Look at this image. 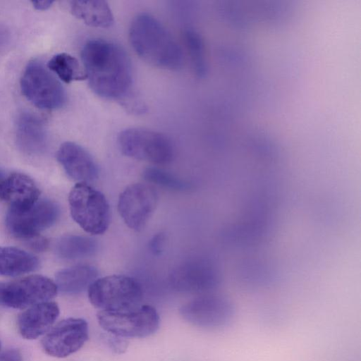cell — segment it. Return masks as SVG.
I'll use <instances>...</instances> for the list:
<instances>
[{
  "label": "cell",
  "mask_w": 361,
  "mask_h": 361,
  "mask_svg": "<svg viewBox=\"0 0 361 361\" xmlns=\"http://www.w3.org/2000/svg\"><path fill=\"white\" fill-rule=\"evenodd\" d=\"M81 58L86 79L96 94L121 102L131 95V63L121 47L106 40H90Z\"/></svg>",
  "instance_id": "1"
},
{
  "label": "cell",
  "mask_w": 361,
  "mask_h": 361,
  "mask_svg": "<svg viewBox=\"0 0 361 361\" xmlns=\"http://www.w3.org/2000/svg\"><path fill=\"white\" fill-rule=\"evenodd\" d=\"M130 44L136 54L148 63L175 70L183 63L182 50L169 31L147 13L137 15L129 30Z\"/></svg>",
  "instance_id": "2"
},
{
  "label": "cell",
  "mask_w": 361,
  "mask_h": 361,
  "mask_svg": "<svg viewBox=\"0 0 361 361\" xmlns=\"http://www.w3.org/2000/svg\"><path fill=\"white\" fill-rule=\"evenodd\" d=\"M88 298L100 311H123L140 306L142 289L132 277L111 275L97 279L88 288Z\"/></svg>",
  "instance_id": "3"
},
{
  "label": "cell",
  "mask_w": 361,
  "mask_h": 361,
  "mask_svg": "<svg viewBox=\"0 0 361 361\" xmlns=\"http://www.w3.org/2000/svg\"><path fill=\"white\" fill-rule=\"evenodd\" d=\"M68 202L73 220L86 232L104 233L110 224V207L104 195L85 183L71 189Z\"/></svg>",
  "instance_id": "4"
},
{
  "label": "cell",
  "mask_w": 361,
  "mask_h": 361,
  "mask_svg": "<svg viewBox=\"0 0 361 361\" xmlns=\"http://www.w3.org/2000/svg\"><path fill=\"white\" fill-rule=\"evenodd\" d=\"M20 88L23 95L41 109H58L66 102V94L61 82L37 61L30 62L25 67L20 78Z\"/></svg>",
  "instance_id": "5"
},
{
  "label": "cell",
  "mask_w": 361,
  "mask_h": 361,
  "mask_svg": "<svg viewBox=\"0 0 361 361\" xmlns=\"http://www.w3.org/2000/svg\"><path fill=\"white\" fill-rule=\"evenodd\" d=\"M97 317L104 331L122 338L146 337L159 326L157 310L147 305L123 311H99Z\"/></svg>",
  "instance_id": "6"
},
{
  "label": "cell",
  "mask_w": 361,
  "mask_h": 361,
  "mask_svg": "<svg viewBox=\"0 0 361 361\" xmlns=\"http://www.w3.org/2000/svg\"><path fill=\"white\" fill-rule=\"evenodd\" d=\"M118 144L124 155L154 164L169 163L173 156L172 144L166 136L145 128H131L121 131Z\"/></svg>",
  "instance_id": "7"
},
{
  "label": "cell",
  "mask_w": 361,
  "mask_h": 361,
  "mask_svg": "<svg viewBox=\"0 0 361 361\" xmlns=\"http://www.w3.org/2000/svg\"><path fill=\"white\" fill-rule=\"evenodd\" d=\"M184 319L194 326L207 329H222L229 326L236 316L233 301L226 296L213 293L190 301L180 310Z\"/></svg>",
  "instance_id": "8"
},
{
  "label": "cell",
  "mask_w": 361,
  "mask_h": 361,
  "mask_svg": "<svg viewBox=\"0 0 361 361\" xmlns=\"http://www.w3.org/2000/svg\"><path fill=\"white\" fill-rule=\"evenodd\" d=\"M59 206L49 200L37 201L29 208L11 209L6 217V227L16 238H31L51 226L59 216Z\"/></svg>",
  "instance_id": "9"
},
{
  "label": "cell",
  "mask_w": 361,
  "mask_h": 361,
  "mask_svg": "<svg viewBox=\"0 0 361 361\" xmlns=\"http://www.w3.org/2000/svg\"><path fill=\"white\" fill-rule=\"evenodd\" d=\"M157 200V193L152 186L142 183H133L120 194L118 211L130 228L140 231L154 213Z\"/></svg>",
  "instance_id": "10"
},
{
  "label": "cell",
  "mask_w": 361,
  "mask_h": 361,
  "mask_svg": "<svg viewBox=\"0 0 361 361\" xmlns=\"http://www.w3.org/2000/svg\"><path fill=\"white\" fill-rule=\"evenodd\" d=\"M171 281L179 290L206 294L212 293L220 286L222 276L212 261L200 258L176 268L171 274Z\"/></svg>",
  "instance_id": "11"
},
{
  "label": "cell",
  "mask_w": 361,
  "mask_h": 361,
  "mask_svg": "<svg viewBox=\"0 0 361 361\" xmlns=\"http://www.w3.org/2000/svg\"><path fill=\"white\" fill-rule=\"evenodd\" d=\"M88 339V324L82 318L70 317L59 322L42 340L44 353L66 357L80 349Z\"/></svg>",
  "instance_id": "12"
},
{
  "label": "cell",
  "mask_w": 361,
  "mask_h": 361,
  "mask_svg": "<svg viewBox=\"0 0 361 361\" xmlns=\"http://www.w3.org/2000/svg\"><path fill=\"white\" fill-rule=\"evenodd\" d=\"M56 283L47 277L32 275L5 285L2 303L16 309H24L47 302L57 293Z\"/></svg>",
  "instance_id": "13"
},
{
  "label": "cell",
  "mask_w": 361,
  "mask_h": 361,
  "mask_svg": "<svg viewBox=\"0 0 361 361\" xmlns=\"http://www.w3.org/2000/svg\"><path fill=\"white\" fill-rule=\"evenodd\" d=\"M56 157L68 176L78 183H87L98 177V166L92 157L75 142H63L57 151Z\"/></svg>",
  "instance_id": "14"
},
{
  "label": "cell",
  "mask_w": 361,
  "mask_h": 361,
  "mask_svg": "<svg viewBox=\"0 0 361 361\" xmlns=\"http://www.w3.org/2000/svg\"><path fill=\"white\" fill-rule=\"evenodd\" d=\"M39 190L35 182L21 173L6 174L0 184V198L11 209L29 208L39 200Z\"/></svg>",
  "instance_id": "15"
},
{
  "label": "cell",
  "mask_w": 361,
  "mask_h": 361,
  "mask_svg": "<svg viewBox=\"0 0 361 361\" xmlns=\"http://www.w3.org/2000/svg\"><path fill=\"white\" fill-rule=\"evenodd\" d=\"M59 314L54 302H44L30 307L18 318V328L26 339H35L48 332Z\"/></svg>",
  "instance_id": "16"
},
{
  "label": "cell",
  "mask_w": 361,
  "mask_h": 361,
  "mask_svg": "<svg viewBox=\"0 0 361 361\" xmlns=\"http://www.w3.org/2000/svg\"><path fill=\"white\" fill-rule=\"evenodd\" d=\"M16 137L19 147L28 154H39L47 146V132L44 123L38 117L22 114L16 124Z\"/></svg>",
  "instance_id": "17"
},
{
  "label": "cell",
  "mask_w": 361,
  "mask_h": 361,
  "mask_svg": "<svg viewBox=\"0 0 361 361\" xmlns=\"http://www.w3.org/2000/svg\"><path fill=\"white\" fill-rule=\"evenodd\" d=\"M97 276L98 271L94 267L80 264L58 271L55 283L62 293L77 295L88 290Z\"/></svg>",
  "instance_id": "18"
},
{
  "label": "cell",
  "mask_w": 361,
  "mask_h": 361,
  "mask_svg": "<svg viewBox=\"0 0 361 361\" xmlns=\"http://www.w3.org/2000/svg\"><path fill=\"white\" fill-rule=\"evenodd\" d=\"M70 8L73 16L90 26L108 27L114 23L112 12L105 1H72L70 2Z\"/></svg>",
  "instance_id": "19"
},
{
  "label": "cell",
  "mask_w": 361,
  "mask_h": 361,
  "mask_svg": "<svg viewBox=\"0 0 361 361\" xmlns=\"http://www.w3.org/2000/svg\"><path fill=\"white\" fill-rule=\"evenodd\" d=\"M39 264L33 255L14 247H0V275L16 276L35 270Z\"/></svg>",
  "instance_id": "20"
},
{
  "label": "cell",
  "mask_w": 361,
  "mask_h": 361,
  "mask_svg": "<svg viewBox=\"0 0 361 361\" xmlns=\"http://www.w3.org/2000/svg\"><path fill=\"white\" fill-rule=\"evenodd\" d=\"M98 244L92 238L68 235L60 238L55 245L56 255L65 259H75L94 255Z\"/></svg>",
  "instance_id": "21"
},
{
  "label": "cell",
  "mask_w": 361,
  "mask_h": 361,
  "mask_svg": "<svg viewBox=\"0 0 361 361\" xmlns=\"http://www.w3.org/2000/svg\"><path fill=\"white\" fill-rule=\"evenodd\" d=\"M47 68L66 83L86 79L83 67L74 56L67 53L54 55L49 61Z\"/></svg>",
  "instance_id": "22"
},
{
  "label": "cell",
  "mask_w": 361,
  "mask_h": 361,
  "mask_svg": "<svg viewBox=\"0 0 361 361\" xmlns=\"http://www.w3.org/2000/svg\"><path fill=\"white\" fill-rule=\"evenodd\" d=\"M145 180L158 185L175 190H185L190 184L174 175L157 167L146 168L142 172Z\"/></svg>",
  "instance_id": "23"
},
{
  "label": "cell",
  "mask_w": 361,
  "mask_h": 361,
  "mask_svg": "<svg viewBox=\"0 0 361 361\" xmlns=\"http://www.w3.org/2000/svg\"><path fill=\"white\" fill-rule=\"evenodd\" d=\"M185 35L194 69L199 76L202 77L207 73V60L203 41L201 36L194 30H187Z\"/></svg>",
  "instance_id": "24"
},
{
  "label": "cell",
  "mask_w": 361,
  "mask_h": 361,
  "mask_svg": "<svg viewBox=\"0 0 361 361\" xmlns=\"http://www.w3.org/2000/svg\"><path fill=\"white\" fill-rule=\"evenodd\" d=\"M165 240V235L162 233L154 235L150 240L149 247L154 255H158L162 252Z\"/></svg>",
  "instance_id": "25"
},
{
  "label": "cell",
  "mask_w": 361,
  "mask_h": 361,
  "mask_svg": "<svg viewBox=\"0 0 361 361\" xmlns=\"http://www.w3.org/2000/svg\"><path fill=\"white\" fill-rule=\"evenodd\" d=\"M123 338H124L114 336V338L109 340V345L116 353H121L127 348L128 343Z\"/></svg>",
  "instance_id": "26"
},
{
  "label": "cell",
  "mask_w": 361,
  "mask_h": 361,
  "mask_svg": "<svg viewBox=\"0 0 361 361\" xmlns=\"http://www.w3.org/2000/svg\"><path fill=\"white\" fill-rule=\"evenodd\" d=\"M0 361H23L20 352L10 349L0 354Z\"/></svg>",
  "instance_id": "27"
},
{
  "label": "cell",
  "mask_w": 361,
  "mask_h": 361,
  "mask_svg": "<svg viewBox=\"0 0 361 361\" xmlns=\"http://www.w3.org/2000/svg\"><path fill=\"white\" fill-rule=\"evenodd\" d=\"M53 4L51 1H32L33 7L38 11H44L48 9Z\"/></svg>",
  "instance_id": "28"
},
{
  "label": "cell",
  "mask_w": 361,
  "mask_h": 361,
  "mask_svg": "<svg viewBox=\"0 0 361 361\" xmlns=\"http://www.w3.org/2000/svg\"><path fill=\"white\" fill-rule=\"evenodd\" d=\"M5 285L0 283V302H2V296L4 290Z\"/></svg>",
  "instance_id": "29"
},
{
  "label": "cell",
  "mask_w": 361,
  "mask_h": 361,
  "mask_svg": "<svg viewBox=\"0 0 361 361\" xmlns=\"http://www.w3.org/2000/svg\"><path fill=\"white\" fill-rule=\"evenodd\" d=\"M6 175V174L3 171L0 170V184L1 183Z\"/></svg>",
  "instance_id": "30"
},
{
  "label": "cell",
  "mask_w": 361,
  "mask_h": 361,
  "mask_svg": "<svg viewBox=\"0 0 361 361\" xmlns=\"http://www.w3.org/2000/svg\"><path fill=\"white\" fill-rule=\"evenodd\" d=\"M0 348H1V343H0Z\"/></svg>",
  "instance_id": "31"
}]
</instances>
